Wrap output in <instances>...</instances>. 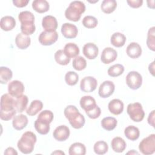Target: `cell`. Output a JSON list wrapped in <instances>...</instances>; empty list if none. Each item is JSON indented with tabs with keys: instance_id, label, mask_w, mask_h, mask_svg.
Masks as SVG:
<instances>
[{
	"instance_id": "18",
	"label": "cell",
	"mask_w": 155,
	"mask_h": 155,
	"mask_svg": "<svg viewBox=\"0 0 155 155\" xmlns=\"http://www.w3.org/2000/svg\"><path fill=\"white\" fill-rule=\"evenodd\" d=\"M126 53L130 58L132 59H136L141 55L142 48L138 43L133 42L127 46Z\"/></svg>"
},
{
	"instance_id": "29",
	"label": "cell",
	"mask_w": 155,
	"mask_h": 155,
	"mask_svg": "<svg viewBox=\"0 0 155 155\" xmlns=\"http://www.w3.org/2000/svg\"><path fill=\"white\" fill-rule=\"evenodd\" d=\"M70 155H85L86 153L85 146L80 142H75L71 145L68 150Z\"/></svg>"
},
{
	"instance_id": "8",
	"label": "cell",
	"mask_w": 155,
	"mask_h": 155,
	"mask_svg": "<svg viewBox=\"0 0 155 155\" xmlns=\"http://www.w3.org/2000/svg\"><path fill=\"white\" fill-rule=\"evenodd\" d=\"M126 84L132 90L139 89L142 84L141 74L136 71H131L126 76Z\"/></svg>"
},
{
	"instance_id": "6",
	"label": "cell",
	"mask_w": 155,
	"mask_h": 155,
	"mask_svg": "<svg viewBox=\"0 0 155 155\" xmlns=\"http://www.w3.org/2000/svg\"><path fill=\"white\" fill-rule=\"evenodd\" d=\"M127 111L131 119L134 122H139L143 119L145 116V112L139 102L129 104L127 106Z\"/></svg>"
},
{
	"instance_id": "50",
	"label": "cell",
	"mask_w": 155,
	"mask_h": 155,
	"mask_svg": "<svg viewBox=\"0 0 155 155\" xmlns=\"http://www.w3.org/2000/svg\"><path fill=\"white\" fill-rule=\"evenodd\" d=\"M147 5L149 8H154V0H150V1H147Z\"/></svg>"
},
{
	"instance_id": "7",
	"label": "cell",
	"mask_w": 155,
	"mask_h": 155,
	"mask_svg": "<svg viewBox=\"0 0 155 155\" xmlns=\"http://www.w3.org/2000/svg\"><path fill=\"white\" fill-rule=\"evenodd\" d=\"M139 149L143 154H153L155 151V134H151L143 139L139 143Z\"/></svg>"
},
{
	"instance_id": "1",
	"label": "cell",
	"mask_w": 155,
	"mask_h": 155,
	"mask_svg": "<svg viewBox=\"0 0 155 155\" xmlns=\"http://www.w3.org/2000/svg\"><path fill=\"white\" fill-rule=\"evenodd\" d=\"M15 97L9 93L4 94L1 97L0 117L3 120L12 119L17 113L14 107Z\"/></svg>"
},
{
	"instance_id": "39",
	"label": "cell",
	"mask_w": 155,
	"mask_h": 155,
	"mask_svg": "<svg viewBox=\"0 0 155 155\" xmlns=\"http://www.w3.org/2000/svg\"><path fill=\"white\" fill-rule=\"evenodd\" d=\"M73 67L78 71H81L84 70L87 67L86 60L82 56H76L73 60L72 63Z\"/></svg>"
},
{
	"instance_id": "46",
	"label": "cell",
	"mask_w": 155,
	"mask_h": 155,
	"mask_svg": "<svg viewBox=\"0 0 155 155\" xmlns=\"http://www.w3.org/2000/svg\"><path fill=\"white\" fill-rule=\"evenodd\" d=\"M29 2L28 0H13V4L17 7H25Z\"/></svg>"
},
{
	"instance_id": "9",
	"label": "cell",
	"mask_w": 155,
	"mask_h": 155,
	"mask_svg": "<svg viewBox=\"0 0 155 155\" xmlns=\"http://www.w3.org/2000/svg\"><path fill=\"white\" fill-rule=\"evenodd\" d=\"M58 33L56 31H43L39 36V42L43 45H51L57 41Z\"/></svg>"
},
{
	"instance_id": "31",
	"label": "cell",
	"mask_w": 155,
	"mask_h": 155,
	"mask_svg": "<svg viewBox=\"0 0 155 155\" xmlns=\"http://www.w3.org/2000/svg\"><path fill=\"white\" fill-rule=\"evenodd\" d=\"M43 107L42 102L39 100L33 101L28 108L26 110V113L29 116H35L38 114Z\"/></svg>"
},
{
	"instance_id": "21",
	"label": "cell",
	"mask_w": 155,
	"mask_h": 155,
	"mask_svg": "<svg viewBox=\"0 0 155 155\" xmlns=\"http://www.w3.org/2000/svg\"><path fill=\"white\" fill-rule=\"evenodd\" d=\"M80 105L85 111H88L94 108L97 105L95 99L91 96H84L80 99Z\"/></svg>"
},
{
	"instance_id": "45",
	"label": "cell",
	"mask_w": 155,
	"mask_h": 155,
	"mask_svg": "<svg viewBox=\"0 0 155 155\" xmlns=\"http://www.w3.org/2000/svg\"><path fill=\"white\" fill-rule=\"evenodd\" d=\"M127 2L130 7L134 8H137L141 7L143 4L142 0H128Z\"/></svg>"
},
{
	"instance_id": "25",
	"label": "cell",
	"mask_w": 155,
	"mask_h": 155,
	"mask_svg": "<svg viewBox=\"0 0 155 155\" xmlns=\"http://www.w3.org/2000/svg\"><path fill=\"white\" fill-rule=\"evenodd\" d=\"M28 104V97L26 95H22L18 97H15L14 107L17 113L23 112Z\"/></svg>"
},
{
	"instance_id": "38",
	"label": "cell",
	"mask_w": 155,
	"mask_h": 155,
	"mask_svg": "<svg viewBox=\"0 0 155 155\" xmlns=\"http://www.w3.org/2000/svg\"><path fill=\"white\" fill-rule=\"evenodd\" d=\"M94 151L96 154L99 155H102L105 154L108 150V146L107 142L102 140L96 142L93 147Z\"/></svg>"
},
{
	"instance_id": "10",
	"label": "cell",
	"mask_w": 155,
	"mask_h": 155,
	"mask_svg": "<svg viewBox=\"0 0 155 155\" xmlns=\"http://www.w3.org/2000/svg\"><path fill=\"white\" fill-rule=\"evenodd\" d=\"M24 91V85L22 82L14 80L11 82L8 85V92L13 97H18L23 95Z\"/></svg>"
},
{
	"instance_id": "17",
	"label": "cell",
	"mask_w": 155,
	"mask_h": 155,
	"mask_svg": "<svg viewBox=\"0 0 155 155\" xmlns=\"http://www.w3.org/2000/svg\"><path fill=\"white\" fill-rule=\"evenodd\" d=\"M42 26L47 31H54L58 28V21L55 17L47 15L43 18Z\"/></svg>"
},
{
	"instance_id": "41",
	"label": "cell",
	"mask_w": 155,
	"mask_h": 155,
	"mask_svg": "<svg viewBox=\"0 0 155 155\" xmlns=\"http://www.w3.org/2000/svg\"><path fill=\"white\" fill-rule=\"evenodd\" d=\"M79 80L78 74L73 71H68L65 75V81L67 84L70 86L76 85Z\"/></svg>"
},
{
	"instance_id": "24",
	"label": "cell",
	"mask_w": 155,
	"mask_h": 155,
	"mask_svg": "<svg viewBox=\"0 0 155 155\" xmlns=\"http://www.w3.org/2000/svg\"><path fill=\"white\" fill-rule=\"evenodd\" d=\"M64 52L69 58H74L79 54V48L78 46L73 42L67 43L64 46Z\"/></svg>"
},
{
	"instance_id": "5",
	"label": "cell",
	"mask_w": 155,
	"mask_h": 155,
	"mask_svg": "<svg viewBox=\"0 0 155 155\" xmlns=\"http://www.w3.org/2000/svg\"><path fill=\"white\" fill-rule=\"evenodd\" d=\"M85 11V5L80 1H72L65 11V18L71 21L77 22Z\"/></svg>"
},
{
	"instance_id": "11",
	"label": "cell",
	"mask_w": 155,
	"mask_h": 155,
	"mask_svg": "<svg viewBox=\"0 0 155 155\" xmlns=\"http://www.w3.org/2000/svg\"><path fill=\"white\" fill-rule=\"evenodd\" d=\"M97 85V80L92 76L84 78L80 83L81 90L85 93H90L96 90Z\"/></svg>"
},
{
	"instance_id": "22",
	"label": "cell",
	"mask_w": 155,
	"mask_h": 155,
	"mask_svg": "<svg viewBox=\"0 0 155 155\" xmlns=\"http://www.w3.org/2000/svg\"><path fill=\"white\" fill-rule=\"evenodd\" d=\"M15 43L19 49L24 50L30 46L31 39L28 36L25 35L22 33H18L15 38Z\"/></svg>"
},
{
	"instance_id": "2",
	"label": "cell",
	"mask_w": 155,
	"mask_h": 155,
	"mask_svg": "<svg viewBox=\"0 0 155 155\" xmlns=\"http://www.w3.org/2000/svg\"><path fill=\"white\" fill-rule=\"evenodd\" d=\"M64 113L73 128L79 129L84 125L85 117L79 113L78 109L74 105H68L64 109Z\"/></svg>"
},
{
	"instance_id": "15",
	"label": "cell",
	"mask_w": 155,
	"mask_h": 155,
	"mask_svg": "<svg viewBox=\"0 0 155 155\" xmlns=\"http://www.w3.org/2000/svg\"><path fill=\"white\" fill-rule=\"evenodd\" d=\"M61 33L65 38L72 39L77 36L78 30L77 27L74 24L64 23L61 27Z\"/></svg>"
},
{
	"instance_id": "3",
	"label": "cell",
	"mask_w": 155,
	"mask_h": 155,
	"mask_svg": "<svg viewBox=\"0 0 155 155\" xmlns=\"http://www.w3.org/2000/svg\"><path fill=\"white\" fill-rule=\"evenodd\" d=\"M18 19L21 22V30L22 34L28 36L35 31V16L31 12L29 11L21 12L18 15Z\"/></svg>"
},
{
	"instance_id": "43",
	"label": "cell",
	"mask_w": 155,
	"mask_h": 155,
	"mask_svg": "<svg viewBox=\"0 0 155 155\" xmlns=\"http://www.w3.org/2000/svg\"><path fill=\"white\" fill-rule=\"evenodd\" d=\"M54 115L52 111L50 110H44L41 111L38 116V119L43 121L44 122H46L47 124H50L53 120Z\"/></svg>"
},
{
	"instance_id": "23",
	"label": "cell",
	"mask_w": 155,
	"mask_h": 155,
	"mask_svg": "<svg viewBox=\"0 0 155 155\" xmlns=\"http://www.w3.org/2000/svg\"><path fill=\"white\" fill-rule=\"evenodd\" d=\"M16 25V21L11 16H5L2 17L0 21V26L4 31H10L13 29Z\"/></svg>"
},
{
	"instance_id": "28",
	"label": "cell",
	"mask_w": 155,
	"mask_h": 155,
	"mask_svg": "<svg viewBox=\"0 0 155 155\" xmlns=\"http://www.w3.org/2000/svg\"><path fill=\"white\" fill-rule=\"evenodd\" d=\"M124 134L128 139L134 141L139 137L140 131L137 127L134 125H130L125 128Z\"/></svg>"
},
{
	"instance_id": "16",
	"label": "cell",
	"mask_w": 155,
	"mask_h": 155,
	"mask_svg": "<svg viewBox=\"0 0 155 155\" xmlns=\"http://www.w3.org/2000/svg\"><path fill=\"white\" fill-rule=\"evenodd\" d=\"M84 55L88 59H95L99 53V48L96 44L92 42L85 44L82 48Z\"/></svg>"
},
{
	"instance_id": "32",
	"label": "cell",
	"mask_w": 155,
	"mask_h": 155,
	"mask_svg": "<svg viewBox=\"0 0 155 155\" xmlns=\"http://www.w3.org/2000/svg\"><path fill=\"white\" fill-rule=\"evenodd\" d=\"M101 124L104 130L107 131H111L116 127L117 121L115 117H106L102 119Z\"/></svg>"
},
{
	"instance_id": "47",
	"label": "cell",
	"mask_w": 155,
	"mask_h": 155,
	"mask_svg": "<svg viewBox=\"0 0 155 155\" xmlns=\"http://www.w3.org/2000/svg\"><path fill=\"white\" fill-rule=\"evenodd\" d=\"M155 111L153 110L150 114L148 117V123L151 125L153 127H154V114Z\"/></svg>"
},
{
	"instance_id": "42",
	"label": "cell",
	"mask_w": 155,
	"mask_h": 155,
	"mask_svg": "<svg viewBox=\"0 0 155 155\" xmlns=\"http://www.w3.org/2000/svg\"><path fill=\"white\" fill-rule=\"evenodd\" d=\"M82 23L83 25L87 28H93L97 26L98 21L97 19L93 16H86L83 18Z\"/></svg>"
},
{
	"instance_id": "33",
	"label": "cell",
	"mask_w": 155,
	"mask_h": 155,
	"mask_svg": "<svg viewBox=\"0 0 155 155\" xmlns=\"http://www.w3.org/2000/svg\"><path fill=\"white\" fill-rule=\"evenodd\" d=\"M117 7V2L115 0H104L101 5L102 11L107 14L113 12Z\"/></svg>"
},
{
	"instance_id": "48",
	"label": "cell",
	"mask_w": 155,
	"mask_h": 155,
	"mask_svg": "<svg viewBox=\"0 0 155 155\" xmlns=\"http://www.w3.org/2000/svg\"><path fill=\"white\" fill-rule=\"evenodd\" d=\"M4 154L6 155H9V154H12V155H17L18 153L17 151L15 150V149H14L13 147H8L7 148L5 151H4Z\"/></svg>"
},
{
	"instance_id": "4",
	"label": "cell",
	"mask_w": 155,
	"mask_h": 155,
	"mask_svg": "<svg viewBox=\"0 0 155 155\" xmlns=\"http://www.w3.org/2000/svg\"><path fill=\"white\" fill-rule=\"evenodd\" d=\"M36 140V136L34 133L29 131H26L18 140L17 147L21 153L30 154L33 151Z\"/></svg>"
},
{
	"instance_id": "13",
	"label": "cell",
	"mask_w": 155,
	"mask_h": 155,
	"mask_svg": "<svg viewBox=\"0 0 155 155\" xmlns=\"http://www.w3.org/2000/svg\"><path fill=\"white\" fill-rule=\"evenodd\" d=\"M70 131L69 128L64 125H61L57 127L53 131V136L54 138L59 142L66 140L70 136Z\"/></svg>"
},
{
	"instance_id": "20",
	"label": "cell",
	"mask_w": 155,
	"mask_h": 155,
	"mask_svg": "<svg viewBox=\"0 0 155 155\" xmlns=\"http://www.w3.org/2000/svg\"><path fill=\"white\" fill-rule=\"evenodd\" d=\"M27 124L28 118L25 115L22 114L15 116L12 121L13 127L16 130L24 129L27 126Z\"/></svg>"
},
{
	"instance_id": "36",
	"label": "cell",
	"mask_w": 155,
	"mask_h": 155,
	"mask_svg": "<svg viewBox=\"0 0 155 155\" xmlns=\"http://www.w3.org/2000/svg\"><path fill=\"white\" fill-rule=\"evenodd\" d=\"M54 59L58 64L61 65H66L70 61V58L65 54L62 50H59L56 51L54 53Z\"/></svg>"
},
{
	"instance_id": "52",
	"label": "cell",
	"mask_w": 155,
	"mask_h": 155,
	"mask_svg": "<svg viewBox=\"0 0 155 155\" xmlns=\"http://www.w3.org/2000/svg\"><path fill=\"white\" fill-rule=\"evenodd\" d=\"M127 154H139V153L137 152V151H135L134 150H132L131 151L128 152Z\"/></svg>"
},
{
	"instance_id": "14",
	"label": "cell",
	"mask_w": 155,
	"mask_h": 155,
	"mask_svg": "<svg viewBox=\"0 0 155 155\" xmlns=\"http://www.w3.org/2000/svg\"><path fill=\"white\" fill-rule=\"evenodd\" d=\"M117 56V51L111 47L105 48L101 56V61L105 64H108L114 61Z\"/></svg>"
},
{
	"instance_id": "12",
	"label": "cell",
	"mask_w": 155,
	"mask_h": 155,
	"mask_svg": "<svg viewBox=\"0 0 155 155\" xmlns=\"http://www.w3.org/2000/svg\"><path fill=\"white\" fill-rule=\"evenodd\" d=\"M115 89L114 83L111 81H105L99 86L98 93L100 97L107 98L113 94Z\"/></svg>"
},
{
	"instance_id": "26",
	"label": "cell",
	"mask_w": 155,
	"mask_h": 155,
	"mask_svg": "<svg viewBox=\"0 0 155 155\" xmlns=\"http://www.w3.org/2000/svg\"><path fill=\"white\" fill-rule=\"evenodd\" d=\"M113 150L116 153H122L126 148L127 144L125 141L120 137H114L111 142Z\"/></svg>"
},
{
	"instance_id": "34",
	"label": "cell",
	"mask_w": 155,
	"mask_h": 155,
	"mask_svg": "<svg viewBox=\"0 0 155 155\" xmlns=\"http://www.w3.org/2000/svg\"><path fill=\"white\" fill-rule=\"evenodd\" d=\"M13 73L12 70L7 67H0V82L2 84H7L12 78Z\"/></svg>"
},
{
	"instance_id": "40",
	"label": "cell",
	"mask_w": 155,
	"mask_h": 155,
	"mask_svg": "<svg viewBox=\"0 0 155 155\" xmlns=\"http://www.w3.org/2000/svg\"><path fill=\"white\" fill-rule=\"evenodd\" d=\"M154 27H151L148 31L147 45L148 48L152 51L155 50V36H154Z\"/></svg>"
},
{
	"instance_id": "51",
	"label": "cell",
	"mask_w": 155,
	"mask_h": 155,
	"mask_svg": "<svg viewBox=\"0 0 155 155\" xmlns=\"http://www.w3.org/2000/svg\"><path fill=\"white\" fill-rule=\"evenodd\" d=\"M51 154H65V153L61 150H56L51 153Z\"/></svg>"
},
{
	"instance_id": "37",
	"label": "cell",
	"mask_w": 155,
	"mask_h": 155,
	"mask_svg": "<svg viewBox=\"0 0 155 155\" xmlns=\"http://www.w3.org/2000/svg\"><path fill=\"white\" fill-rule=\"evenodd\" d=\"M124 71V67L120 64H116L111 66L107 71L108 74L111 77H117Z\"/></svg>"
},
{
	"instance_id": "44",
	"label": "cell",
	"mask_w": 155,
	"mask_h": 155,
	"mask_svg": "<svg viewBox=\"0 0 155 155\" xmlns=\"http://www.w3.org/2000/svg\"><path fill=\"white\" fill-rule=\"evenodd\" d=\"M87 115L91 119H95L97 117H99L101 115V110L99 107H98L97 105H96L94 108H93L92 110L88 111H86L85 112Z\"/></svg>"
},
{
	"instance_id": "49",
	"label": "cell",
	"mask_w": 155,
	"mask_h": 155,
	"mask_svg": "<svg viewBox=\"0 0 155 155\" xmlns=\"http://www.w3.org/2000/svg\"><path fill=\"white\" fill-rule=\"evenodd\" d=\"M148 70L151 73V74L153 76H154V61L152 62L148 67Z\"/></svg>"
},
{
	"instance_id": "30",
	"label": "cell",
	"mask_w": 155,
	"mask_h": 155,
	"mask_svg": "<svg viewBox=\"0 0 155 155\" xmlns=\"http://www.w3.org/2000/svg\"><path fill=\"white\" fill-rule=\"evenodd\" d=\"M111 44L116 47H121L125 45L126 42V37L120 32H116L111 36Z\"/></svg>"
},
{
	"instance_id": "27",
	"label": "cell",
	"mask_w": 155,
	"mask_h": 155,
	"mask_svg": "<svg viewBox=\"0 0 155 155\" xmlns=\"http://www.w3.org/2000/svg\"><path fill=\"white\" fill-rule=\"evenodd\" d=\"M32 8L36 12L43 13L49 10L50 5L46 0H35L32 2Z\"/></svg>"
},
{
	"instance_id": "35",
	"label": "cell",
	"mask_w": 155,
	"mask_h": 155,
	"mask_svg": "<svg viewBox=\"0 0 155 155\" xmlns=\"http://www.w3.org/2000/svg\"><path fill=\"white\" fill-rule=\"evenodd\" d=\"M34 126L37 132L42 135L47 134L49 132L50 129V124H47L38 119L35 120Z\"/></svg>"
},
{
	"instance_id": "19",
	"label": "cell",
	"mask_w": 155,
	"mask_h": 155,
	"mask_svg": "<svg viewBox=\"0 0 155 155\" xmlns=\"http://www.w3.org/2000/svg\"><path fill=\"white\" fill-rule=\"evenodd\" d=\"M108 108L110 113L114 115H119L124 110V103L120 99H114L108 103Z\"/></svg>"
}]
</instances>
